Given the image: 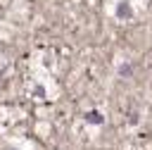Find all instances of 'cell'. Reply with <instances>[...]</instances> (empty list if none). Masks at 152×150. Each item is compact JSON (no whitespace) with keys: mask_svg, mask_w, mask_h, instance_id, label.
<instances>
[{"mask_svg":"<svg viewBox=\"0 0 152 150\" xmlns=\"http://www.w3.org/2000/svg\"><path fill=\"white\" fill-rule=\"evenodd\" d=\"M88 121H102L100 114H88Z\"/></svg>","mask_w":152,"mask_h":150,"instance_id":"1","label":"cell"}]
</instances>
